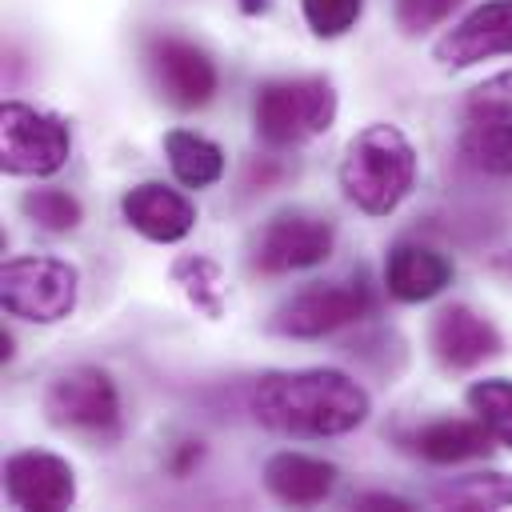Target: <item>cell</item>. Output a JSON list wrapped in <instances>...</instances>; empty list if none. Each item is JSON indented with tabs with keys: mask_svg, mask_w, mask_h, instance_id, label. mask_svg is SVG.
Returning a JSON list of instances; mask_svg holds the SVG:
<instances>
[{
	"mask_svg": "<svg viewBox=\"0 0 512 512\" xmlns=\"http://www.w3.org/2000/svg\"><path fill=\"white\" fill-rule=\"evenodd\" d=\"M252 416L284 436H344L372 412L368 392L340 368H296L264 372L248 396Z\"/></svg>",
	"mask_w": 512,
	"mask_h": 512,
	"instance_id": "cell-1",
	"label": "cell"
},
{
	"mask_svg": "<svg viewBox=\"0 0 512 512\" xmlns=\"http://www.w3.org/2000/svg\"><path fill=\"white\" fill-rule=\"evenodd\" d=\"M336 180L360 212L388 216L416 184V148L396 124L372 120L344 144Z\"/></svg>",
	"mask_w": 512,
	"mask_h": 512,
	"instance_id": "cell-2",
	"label": "cell"
},
{
	"mask_svg": "<svg viewBox=\"0 0 512 512\" xmlns=\"http://www.w3.org/2000/svg\"><path fill=\"white\" fill-rule=\"evenodd\" d=\"M340 96L328 76H276L256 88L252 124L268 148H296L336 124Z\"/></svg>",
	"mask_w": 512,
	"mask_h": 512,
	"instance_id": "cell-3",
	"label": "cell"
},
{
	"mask_svg": "<svg viewBox=\"0 0 512 512\" xmlns=\"http://www.w3.org/2000/svg\"><path fill=\"white\" fill-rule=\"evenodd\" d=\"M80 272L60 256H16L0 268V304L28 324H60L76 312Z\"/></svg>",
	"mask_w": 512,
	"mask_h": 512,
	"instance_id": "cell-4",
	"label": "cell"
},
{
	"mask_svg": "<svg viewBox=\"0 0 512 512\" xmlns=\"http://www.w3.org/2000/svg\"><path fill=\"white\" fill-rule=\"evenodd\" d=\"M72 156L68 124L36 104L4 100L0 104V168L8 176H52Z\"/></svg>",
	"mask_w": 512,
	"mask_h": 512,
	"instance_id": "cell-5",
	"label": "cell"
},
{
	"mask_svg": "<svg viewBox=\"0 0 512 512\" xmlns=\"http://www.w3.org/2000/svg\"><path fill=\"white\" fill-rule=\"evenodd\" d=\"M372 308V292L364 284V276H344V280H328V284H308L300 292H292L288 300L276 304L272 312V332L288 336V340H320L332 336L348 324H356L360 316H368Z\"/></svg>",
	"mask_w": 512,
	"mask_h": 512,
	"instance_id": "cell-6",
	"label": "cell"
},
{
	"mask_svg": "<svg viewBox=\"0 0 512 512\" xmlns=\"http://www.w3.org/2000/svg\"><path fill=\"white\" fill-rule=\"evenodd\" d=\"M336 228L332 220L304 212V208H284L260 224L248 248V264L264 276H288L300 268H316L332 256Z\"/></svg>",
	"mask_w": 512,
	"mask_h": 512,
	"instance_id": "cell-7",
	"label": "cell"
},
{
	"mask_svg": "<svg viewBox=\"0 0 512 512\" xmlns=\"http://www.w3.org/2000/svg\"><path fill=\"white\" fill-rule=\"evenodd\" d=\"M44 416L56 428L112 436L120 428V392H116V380L104 368H96V364L64 368L44 388Z\"/></svg>",
	"mask_w": 512,
	"mask_h": 512,
	"instance_id": "cell-8",
	"label": "cell"
},
{
	"mask_svg": "<svg viewBox=\"0 0 512 512\" xmlns=\"http://www.w3.org/2000/svg\"><path fill=\"white\" fill-rule=\"evenodd\" d=\"M4 496L28 512H64L76 504V472L56 452H12L4 460Z\"/></svg>",
	"mask_w": 512,
	"mask_h": 512,
	"instance_id": "cell-9",
	"label": "cell"
},
{
	"mask_svg": "<svg viewBox=\"0 0 512 512\" xmlns=\"http://www.w3.org/2000/svg\"><path fill=\"white\" fill-rule=\"evenodd\" d=\"M492 56H512V0L476 4L432 44V60L440 68H472Z\"/></svg>",
	"mask_w": 512,
	"mask_h": 512,
	"instance_id": "cell-10",
	"label": "cell"
},
{
	"mask_svg": "<svg viewBox=\"0 0 512 512\" xmlns=\"http://www.w3.org/2000/svg\"><path fill=\"white\" fill-rule=\"evenodd\" d=\"M148 64L156 72V84L164 92L168 104L176 108H204L212 96H216V64L212 56L192 44V40H180V36H160L148 44Z\"/></svg>",
	"mask_w": 512,
	"mask_h": 512,
	"instance_id": "cell-11",
	"label": "cell"
},
{
	"mask_svg": "<svg viewBox=\"0 0 512 512\" xmlns=\"http://www.w3.org/2000/svg\"><path fill=\"white\" fill-rule=\"evenodd\" d=\"M428 344H432V356L444 364V368H476L492 356L504 352V336L500 328L480 316L476 308L468 304H448L432 316V328H428Z\"/></svg>",
	"mask_w": 512,
	"mask_h": 512,
	"instance_id": "cell-12",
	"label": "cell"
},
{
	"mask_svg": "<svg viewBox=\"0 0 512 512\" xmlns=\"http://www.w3.org/2000/svg\"><path fill=\"white\" fill-rule=\"evenodd\" d=\"M120 216L152 244H176L196 228V204L164 180H140L120 196Z\"/></svg>",
	"mask_w": 512,
	"mask_h": 512,
	"instance_id": "cell-13",
	"label": "cell"
},
{
	"mask_svg": "<svg viewBox=\"0 0 512 512\" xmlns=\"http://www.w3.org/2000/svg\"><path fill=\"white\" fill-rule=\"evenodd\" d=\"M384 284L388 296L400 304L432 300L452 284V260L420 240H400L384 260Z\"/></svg>",
	"mask_w": 512,
	"mask_h": 512,
	"instance_id": "cell-14",
	"label": "cell"
},
{
	"mask_svg": "<svg viewBox=\"0 0 512 512\" xmlns=\"http://www.w3.org/2000/svg\"><path fill=\"white\" fill-rule=\"evenodd\" d=\"M336 464L308 452H276L264 460V484L280 504L312 508L336 488Z\"/></svg>",
	"mask_w": 512,
	"mask_h": 512,
	"instance_id": "cell-15",
	"label": "cell"
},
{
	"mask_svg": "<svg viewBox=\"0 0 512 512\" xmlns=\"http://www.w3.org/2000/svg\"><path fill=\"white\" fill-rule=\"evenodd\" d=\"M408 448L428 460V464H460L472 456H484L492 448V432L480 420H460V416H444V420H428L408 436Z\"/></svg>",
	"mask_w": 512,
	"mask_h": 512,
	"instance_id": "cell-16",
	"label": "cell"
},
{
	"mask_svg": "<svg viewBox=\"0 0 512 512\" xmlns=\"http://www.w3.org/2000/svg\"><path fill=\"white\" fill-rule=\"evenodd\" d=\"M164 156H168L172 176L184 188H212L224 176V152H220V144H212L200 132H188V128L164 132Z\"/></svg>",
	"mask_w": 512,
	"mask_h": 512,
	"instance_id": "cell-17",
	"label": "cell"
},
{
	"mask_svg": "<svg viewBox=\"0 0 512 512\" xmlns=\"http://www.w3.org/2000/svg\"><path fill=\"white\" fill-rule=\"evenodd\" d=\"M432 500L452 512H500L512 504V476L500 468L464 472L456 480H444L432 488Z\"/></svg>",
	"mask_w": 512,
	"mask_h": 512,
	"instance_id": "cell-18",
	"label": "cell"
},
{
	"mask_svg": "<svg viewBox=\"0 0 512 512\" xmlns=\"http://www.w3.org/2000/svg\"><path fill=\"white\" fill-rule=\"evenodd\" d=\"M172 284L184 292V300L208 316V320H220L224 316V304H228V280H224V268L212 260V256H200V252H184L172 260L168 268Z\"/></svg>",
	"mask_w": 512,
	"mask_h": 512,
	"instance_id": "cell-19",
	"label": "cell"
},
{
	"mask_svg": "<svg viewBox=\"0 0 512 512\" xmlns=\"http://www.w3.org/2000/svg\"><path fill=\"white\" fill-rule=\"evenodd\" d=\"M460 156L484 176H512V120H472L460 132Z\"/></svg>",
	"mask_w": 512,
	"mask_h": 512,
	"instance_id": "cell-20",
	"label": "cell"
},
{
	"mask_svg": "<svg viewBox=\"0 0 512 512\" xmlns=\"http://www.w3.org/2000/svg\"><path fill=\"white\" fill-rule=\"evenodd\" d=\"M468 408L476 412V420L492 432L496 444L512 448V380L508 376H484L472 380L464 392Z\"/></svg>",
	"mask_w": 512,
	"mask_h": 512,
	"instance_id": "cell-21",
	"label": "cell"
},
{
	"mask_svg": "<svg viewBox=\"0 0 512 512\" xmlns=\"http://www.w3.org/2000/svg\"><path fill=\"white\" fill-rule=\"evenodd\" d=\"M20 212L44 232H72L84 220L80 200L64 188H28L20 196Z\"/></svg>",
	"mask_w": 512,
	"mask_h": 512,
	"instance_id": "cell-22",
	"label": "cell"
},
{
	"mask_svg": "<svg viewBox=\"0 0 512 512\" xmlns=\"http://www.w3.org/2000/svg\"><path fill=\"white\" fill-rule=\"evenodd\" d=\"M300 12H304V24L312 28V36L336 40L360 24L364 0H300Z\"/></svg>",
	"mask_w": 512,
	"mask_h": 512,
	"instance_id": "cell-23",
	"label": "cell"
},
{
	"mask_svg": "<svg viewBox=\"0 0 512 512\" xmlns=\"http://www.w3.org/2000/svg\"><path fill=\"white\" fill-rule=\"evenodd\" d=\"M464 108H468V120H512V68L480 80L468 92Z\"/></svg>",
	"mask_w": 512,
	"mask_h": 512,
	"instance_id": "cell-24",
	"label": "cell"
},
{
	"mask_svg": "<svg viewBox=\"0 0 512 512\" xmlns=\"http://www.w3.org/2000/svg\"><path fill=\"white\" fill-rule=\"evenodd\" d=\"M456 4L460 0H396V24H400V32L420 36V32L436 28L440 20H448Z\"/></svg>",
	"mask_w": 512,
	"mask_h": 512,
	"instance_id": "cell-25",
	"label": "cell"
},
{
	"mask_svg": "<svg viewBox=\"0 0 512 512\" xmlns=\"http://www.w3.org/2000/svg\"><path fill=\"white\" fill-rule=\"evenodd\" d=\"M352 508H364V512H412V504L404 496H392V492H360V496H352Z\"/></svg>",
	"mask_w": 512,
	"mask_h": 512,
	"instance_id": "cell-26",
	"label": "cell"
},
{
	"mask_svg": "<svg viewBox=\"0 0 512 512\" xmlns=\"http://www.w3.org/2000/svg\"><path fill=\"white\" fill-rule=\"evenodd\" d=\"M192 460H200V444H192V440H188V444H184V452H180V460H176V472L184 476Z\"/></svg>",
	"mask_w": 512,
	"mask_h": 512,
	"instance_id": "cell-27",
	"label": "cell"
},
{
	"mask_svg": "<svg viewBox=\"0 0 512 512\" xmlns=\"http://www.w3.org/2000/svg\"><path fill=\"white\" fill-rule=\"evenodd\" d=\"M492 264H496V272H504V276H512V248H504V252H500V256H496Z\"/></svg>",
	"mask_w": 512,
	"mask_h": 512,
	"instance_id": "cell-28",
	"label": "cell"
},
{
	"mask_svg": "<svg viewBox=\"0 0 512 512\" xmlns=\"http://www.w3.org/2000/svg\"><path fill=\"white\" fill-rule=\"evenodd\" d=\"M0 360H12V332L0 328Z\"/></svg>",
	"mask_w": 512,
	"mask_h": 512,
	"instance_id": "cell-29",
	"label": "cell"
}]
</instances>
